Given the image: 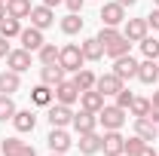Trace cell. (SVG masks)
<instances>
[{"instance_id":"29","label":"cell","mask_w":159,"mask_h":156,"mask_svg":"<svg viewBox=\"0 0 159 156\" xmlns=\"http://www.w3.org/2000/svg\"><path fill=\"white\" fill-rule=\"evenodd\" d=\"M37 58H40V64H58V46L43 43V46L37 49Z\"/></svg>"},{"instance_id":"2","label":"cell","mask_w":159,"mask_h":156,"mask_svg":"<svg viewBox=\"0 0 159 156\" xmlns=\"http://www.w3.org/2000/svg\"><path fill=\"white\" fill-rule=\"evenodd\" d=\"M125 113H129V110H122L116 104H104L98 110V122L104 126V132H113V129H122V122L129 119Z\"/></svg>"},{"instance_id":"19","label":"cell","mask_w":159,"mask_h":156,"mask_svg":"<svg viewBox=\"0 0 159 156\" xmlns=\"http://www.w3.org/2000/svg\"><path fill=\"white\" fill-rule=\"evenodd\" d=\"M12 126H16V132H19V135H28V132H34V126H37V117H34V110H16V117H12Z\"/></svg>"},{"instance_id":"12","label":"cell","mask_w":159,"mask_h":156,"mask_svg":"<svg viewBox=\"0 0 159 156\" xmlns=\"http://www.w3.org/2000/svg\"><path fill=\"white\" fill-rule=\"evenodd\" d=\"M19 40H21V49H28V52H37L40 46L46 43V40H43V31L34 28V25H31V28H21Z\"/></svg>"},{"instance_id":"39","label":"cell","mask_w":159,"mask_h":156,"mask_svg":"<svg viewBox=\"0 0 159 156\" xmlns=\"http://www.w3.org/2000/svg\"><path fill=\"white\" fill-rule=\"evenodd\" d=\"M9 52H12V49H9V40H6V37H0V58H6Z\"/></svg>"},{"instance_id":"37","label":"cell","mask_w":159,"mask_h":156,"mask_svg":"<svg viewBox=\"0 0 159 156\" xmlns=\"http://www.w3.org/2000/svg\"><path fill=\"white\" fill-rule=\"evenodd\" d=\"M147 25H150L153 31H159V6H153V9H150V16H147Z\"/></svg>"},{"instance_id":"38","label":"cell","mask_w":159,"mask_h":156,"mask_svg":"<svg viewBox=\"0 0 159 156\" xmlns=\"http://www.w3.org/2000/svg\"><path fill=\"white\" fill-rule=\"evenodd\" d=\"M64 6H67L70 12H83V6H86V0H64Z\"/></svg>"},{"instance_id":"3","label":"cell","mask_w":159,"mask_h":156,"mask_svg":"<svg viewBox=\"0 0 159 156\" xmlns=\"http://www.w3.org/2000/svg\"><path fill=\"white\" fill-rule=\"evenodd\" d=\"M46 119H49V126H52V129H67V126L74 122V110H70L67 104H49Z\"/></svg>"},{"instance_id":"15","label":"cell","mask_w":159,"mask_h":156,"mask_svg":"<svg viewBox=\"0 0 159 156\" xmlns=\"http://www.w3.org/2000/svg\"><path fill=\"white\" fill-rule=\"evenodd\" d=\"M70 126L77 129V135H83V132H95V129H98V113L80 110V113H74V122H70Z\"/></svg>"},{"instance_id":"16","label":"cell","mask_w":159,"mask_h":156,"mask_svg":"<svg viewBox=\"0 0 159 156\" xmlns=\"http://www.w3.org/2000/svg\"><path fill=\"white\" fill-rule=\"evenodd\" d=\"M77 147H80L83 156H95L101 150V135H98V132H83L80 141H77Z\"/></svg>"},{"instance_id":"5","label":"cell","mask_w":159,"mask_h":156,"mask_svg":"<svg viewBox=\"0 0 159 156\" xmlns=\"http://www.w3.org/2000/svg\"><path fill=\"white\" fill-rule=\"evenodd\" d=\"M31 25L40 28V31H46V28H52L55 25V12H52V6H46V3H40V6H31Z\"/></svg>"},{"instance_id":"32","label":"cell","mask_w":159,"mask_h":156,"mask_svg":"<svg viewBox=\"0 0 159 156\" xmlns=\"http://www.w3.org/2000/svg\"><path fill=\"white\" fill-rule=\"evenodd\" d=\"M21 147H25V141H19V138H3V144H0V153L3 156H19Z\"/></svg>"},{"instance_id":"4","label":"cell","mask_w":159,"mask_h":156,"mask_svg":"<svg viewBox=\"0 0 159 156\" xmlns=\"http://www.w3.org/2000/svg\"><path fill=\"white\" fill-rule=\"evenodd\" d=\"M147 31H150L147 19H125L122 21V37L129 40V43H141V40L147 37Z\"/></svg>"},{"instance_id":"35","label":"cell","mask_w":159,"mask_h":156,"mask_svg":"<svg viewBox=\"0 0 159 156\" xmlns=\"http://www.w3.org/2000/svg\"><path fill=\"white\" fill-rule=\"evenodd\" d=\"M122 31H116V28H110V25H101V31H98V40H101V46H107V43H113V40L119 37Z\"/></svg>"},{"instance_id":"25","label":"cell","mask_w":159,"mask_h":156,"mask_svg":"<svg viewBox=\"0 0 159 156\" xmlns=\"http://www.w3.org/2000/svg\"><path fill=\"white\" fill-rule=\"evenodd\" d=\"M6 16H12V19H28V16H31V0H9V3H6Z\"/></svg>"},{"instance_id":"8","label":"cell","mask_w":159,"mask_h":156,"mask_svg":"<svg viewBox=\"0 0 159 156\" xmlns=\"http://www.w3.org/2000/svg\"><path fill=\"white\" fill-rule=\"evenodd\" d=\"M46 144H49L52 153H67V150L74 147V141H70V135H67L64 129H52V132L46 135Z\"/></svg>"},{"instance_id":"1","label":"cell","mask_w":159,"mask_h":156,"mask_svg":"<svg viewBox=\"0 0 159 156\" xmlns=\"http://www.w3.org/2000/svg\"><path fill=\"white\" fill-rule=\"evenodd\" d=\"M58 64L64 67V74H77L80 67L86 64L80 43H64V46H61V49H58Z\"/></svg>"},{"instance_id":"26","label":"cell","mask_w":159,"mask_h":156,"mask_svg":"<svg viewBox=\"0 0 159 156\" xmlns=\"http://www.w3.org/2000/svg\"><path fill=\"white\" fill-rule=\"evenodd\" d=\"M61 31L67 34V37H74L83 31V19H80V12H67L64 19H61Z\"/></svg>"},{"instance_id":"51","label":"cell","mask_w":159,"mask_h":156,"mask_svg":"<svg viewBox=\"0 0 159 156\" xmlns=\"http://www.w3.org/2000/svg\"><path fill=\"white\" fill-rule=\"evenodd\" d=\"M122 156H125V153H122Z\"/></svg>"},{"instance_id":"44","label":"cell","mask_w":159,"mask_h":156,"mask_svg":"<svg viewBox=\"0 0 159 156\" xmlns=\"http://www.w3.org/2000/svg\"><path fill=\"white\" fill-rule=\"evenodd\" d=\"M119 6H135V3H138V0H116Z\"/></svg>"},{"instance_id":"43","label":"cell","mask_w":159,"mask_h":156,"mask_svg":"<svg viewBox=\"0 0 159 156\" xmlns=\"http://www.w3.org/2000/svg\"><path fill=\"white\" fill-rule=\"evenodd\" d=\"M150 107H159V92H153V98H150Z\"/></svg>"},{"instance_id":"27","label":"cell","mask_w":159,"mask_h":156,"mask_svg":"<svg viewBox=\"0 0 159 156\" xmlns=\"http://www.w3.org/2000/svg\"><path fill=\"white\" fill-rule=\"evenodd\" d=\"M95 80H98V77H95L89 67H80L77 74H74V83H77L80 92H86V89H95Z\"/></svg>"},{"instance_id":"28","label":"cell","mask_w":159,"mask_h":156,"mask_svg":"<svg viewBox=\"0 0 159 156\" xmlns=\"http://www.w3.org/2000/svg\"><path fill=\"white\" fill-rule=\"evenodd\" d=\"M21 19H12V16H6V19H0V37H19L21 34V25H19Z\"/></svg>"},{"instance_id":"48","label":"cell","mask_w":159,"mask_h":156,"mask_svg":"<svg viewBox=\"0 0 159 156\" xmlns=\"http://www.w3.org/2000/svg\"><path fill=\"white\" fill-rule=\"evenodd\" d=\"M52 156H64V153H52Z\"/></svg>"},{"instance_id":"7","label":"cell","mask_w":159,"mask_h":156,"mask_svg":"<svg viewBox=\"0 0 159 156\" xmlns=\"http://www.w3.org/2000/svg\"><path fill=\"white\" fill-rule=\"evenodd\" d=\"M122 147H125V138L119 135V129L104 132V138H101V150H104V156H122Z\"/></svg>"},{"instance_id":"36","label":"cell","mask_w":159,"mask_h":156,"mask_svg":"<svg viewBox=\"0 0 159 156\" xmlns=\"http://www.w3.org/2000/svg\"><path fill=\"white\" fill-rule=\"evenodd\" d=\"M113 98H116V107H122V110H129V104L135 101V92L122 86V89H119V92H116V95H113Z\"/></svg>"},{"instance_id":"40","label":"cell","mask_w":159,"mask_h":156,"mask_svg":"<svg viewBox=\"0 0 159 156\" xmlns=\"http://www.w3.org/2000/svg\"><path fill=\"white\" fill-rule=\"evenodd\" d=\"M138 156H159V153L153 150V144H144V147L138 150Z\"/></svg>"},{"instance_id":"6","label":"cell","mask_w":159,"mask_h":156,"mask_svg":"<svg viewBox=\"0 0 159 156\" xmlns=\"http://www.w3.org/2000/svg\"><path fill=\"white\" fill-rule=\"evenodd\" d=\"M122 21H125V6H119L116 0H110V3H104V6H101V25L119 28Z\"/></svg>"},{"instance_id":"34","label":"cell","mask_w":159,"mask_h":156,"mask_svg":"<svg viewBox=\"0 0 159 156\" xmlns=\"http://www.w3.org/2000/svg\"><path fill=\"white\" fill-rule=\"evenodd\" d=\"M144 144H147V141H144L141 135H132V138H125V147H122V153H125V156H138V150L144 147Z\"/></svg>"},{"instance_id":"31","label":"cell","mask_w":159,"mask_h":156,"mask_svg":"<svg viewBox=\"0 0 159 156\" xmlns=\"http://www.w3.org/2000/svg\"><path fill=\"white\" fill-rule=\"evenodd\" d=\"M138 46H141V52H144V58H159V40H156V37H150V34H147Z\"/></svg>"},{"instance_id":"33","label":"cell","mask_w":159,"mask_h":156,"mask_svg":"<svg viewBox=\"0 0 159 156\" xmlns=\"http://www.w3.org/2000/svg\"><path fill=\"white\" fill-rule=\"evenodd\" d=\"M129 113H132V117H147V113H150V98H138L135 95V101L129 104Z\"/></svg>"},{"instance_id":"42","label":"cell","mask_w":159,"mask_h":156,"mask_svg":"<svg viewBox=\"0 0 159 156\" xmlns=\"http://www.w3.org/2000/svg\"><path fill=\"white\" fill-rule=\"evenodd\" d=\"M147 117H150V119H153V122L159 126V107H150V113H147Z\"/></svg>"},{"instance_id":"49","label":"cell","mask_w":159,"mask_h":156,"mask_svg":"<svg viewBox=\"0 0 159 156\" xmlns=\"http://www.w3.org/2000/svg\"><path fill=\"white\" fill-rule=\"evenodd\" d=\"M0 3H9V0H0Z\"/></svg>"},{"instance_id":"20","label":"cell","mask_w":159,"mask_h":156,"mask_svg":"<svg viewBox=\"0 0 159 156\" xmlns=\"http://www.w3.org/2000/svg\"><path fill=\"white\" fill-rule=\"evenodd\" d=\"M61 80H64V67H61V64H40V83L58 86Z\"/></svg>"},{"instance_id":"24","label":"cell","mask_w":159,"mask_h":156,"mask_svg":"<svg viewBox=\"0 0 159 156\" xmlns=\"http://www.w3.org/2000/svg\"><path fill=\"white\" fill-rule=\"evenodd\" d=\"M129 49H132V43H129V40L119 34L113 43H107V46H104V55H110V58H119V55H129Z\"/></svg>"},{"instance_id":"22","label":"cell","mask_w":159,"mask_h":156,"mask_svg":"<svg viewBox=\"0 0 159 156\" xmlns=\"http://www.w3.org/2000/svg\"><path fill=\"white\" fill-rule=\"evenodd\" d=\"M138 80H141V83H147V86L156 83V80H159V61L156 58L141 61V64H138Z\"/></svg>"},{"instance_id":"9","label":"cell","mask_w":159,"mask_h":156,"mask_svg":"<svg viewBox=\"0 0 159 156\" xmlns=\"http://www.w3.org/2000/svg\"><path fill=\"white\" fill-rule=\"evenodd\" d=\"M113 74H116L122 83L132 77H138V61L132 58V55H119V58H113Z\"/></svg>"},{"instance_id":"41","label":"cell","mask_w":159,"mask_h":156,"mask_svg":"<svg viewBox=\"0 0 159 156\" xmlns=\"http://www.w3.org/2000/svg\"><path fill=\"white\" fill-rule=\"evenodd\" d=\"M19 156H37V150H34L31 144H25V147H21V153H19Z\"/></svg>"},{"instance_id":"46","label":"cell","mask_w":159,"mask_h":156,"mask_svg":"<svg viewBox=\"0 0 159 156\" xmlns=\"http://www.w3.org/2000/svg\"><path fill=\"white\" fill-rule=\"evenodd\" d=\"M0 19H6V3H0Z\"/></svg>"},{"instance_id":"47","label":"cell","mask_w":159,"mask_h":156,"mask_svg":"<svg viewBox=\"0 0 159 156\" xmlns=\"http://www.w3.org/2000/svg\"><path fill=\"white\" fill-rule=\"evenodd\" d=\"M153 6H159V0H153Z\"/></svg>"},{"instance_id":"17","label":"cell","mask_w":159,"mask_h":156,"mask_svg":"<svg viewBox=\"0 0 159 156\" xmlns=\"http://www.w3.org/2000/svg\"><path fill=\"white\" fill-rule=\"evenodd\" d=\"M21 89V74H16V71H3L0 74V95H16Z\"/></svg>"},{"instance_id":"21","label":"cell","mask_w":159,"mask_h":156,"mask_svg":"<svg viewBox=\"0 0 159 156\" xmlns=\"http://www.w3.org/2000/svg\"><path fill=\"white\" fill-rule=\"evenodd\" d=\"M80 49H83V58H86V61H101V58H104V46H101L98 37L83 40V43H80Z\"/></svg>"},{"instance_id":"45","label":"cell","mask_w":159,"mask_h":156,"mask_svg":"<svg viewBox=\"0 0 159 156\" xmlns=\"http://www.w3.org/2000/svg\"><path fill=\"white\" fill-rule=\"evenodd\" d=\"M46 6H58V3H64V0H43Z\"/></svg>"},{"instance_id":"14","label":"cell","mask_w":159,"mask_h":156,"mask_svg":"<svg viewBox=\"0 0 159 156\" xmlns=\"http://www.w3.org/2000/svg\"><path fill=\"white\" fill-rule=\"evenodd\" d=\"M135 135H141L147 144H153V141L159 138V126L150 117H135Z\"/></svg>"},{"instance_id":"30","label":"cell","mask_w":159,"mask_h":156,"mask_svg":"<svg viewBox=\"0 0 159 156\" xmlns=\"http://www.w3.org/2000/svg\"><path fill=\"white\" fill-rule=\"evenodd\" d=\"M12 117H16V101H12V95H0V122H12Z\"/></svg>"},{"instance_id":"52","label":"cell","mask_w":159,"mask_h":156,"mask_svg":"<svg viewBox=\"0 0 159 156\" xmlns=\"http://www.w3.org/2000/svg\"><path fill=\"white\" fill-rule=\"evenodd\" d=\"M156 61H159V58H156Z\"/></svg>"},{"instance_id":"50","label":"cell","mask_w":159,"mask_h":156,"mask_svg":"<svg viewBox=\"0 0 159 156\" xmlns=\"http://www.w3.org/2000/svg\"><path fill=\"white\" fill-rule=\"evenodd\" d=\"M156 83H159V80H156Z\"/></svg>"},{"instance_id":"13","label":"cell","mask_w":159,"mask_h":156,"mask_svg":"<svg viewBox=\"0 0 159 156\" xmlns=\"http://www.w3.org/2000/svg\"><path fill=\"white\" fill-rule=\"evenodd\" d=\"M122 86H125V83H122V80H119L116 74H113V71H110V74H101V77L95 80V89H98V92H101L104 98H107V95H116Z\"/></svg>"},{"instance_id":"18","label":"cell","mask_w":159,"mask_h":156,"mask_svg":"<svg viewBox=\"0 0 159 156\" xmlns=\"http://www.w3.org/2000/svg\"><path fill=\"white\" fill-rule=\"evenodd\" d=\"M80 107L98 113L101 107H104V95H101L98 89H86V92H80Z\"/></svg>"},{"instance_id":"10","label":"cell","mask_w":159,"mask_h":156,"mask_svg":"<svg viewBox=\"0 0 159 156\" xmlns=\"http://www.w3.org/2000/svg\"><path fill=\"white\" fill-rule=\"evenodd\" d=\"M55 101L58 104H74V101H80V89H77V83L74 80H61L58 86H55Z\"/></svg>"},{"instance_id":"23","label":"cell","mask_w":159,"mask_h":156,"mask_svg":"<svg viewBox=\"0 0 159 156\" xmlns=\"http://www.w3.org/2000/svg\"><path fill=\"white\" fill-rule=\"evenodd\" d=\"M52 98H55V89H52V86H46V83H40V86L31 89V101L40 104V107H49V104H52Z\"/></svg>"},{"instance_id":"11","label":"cell","mask_w":159,"mask_h":156,"mask_svg":"<svg viewBox=\"0 0 159 156\" xmlns=\"http://www.w3.org/2000/svg\"><path fill=\"white\" fill-rule=\"evenodd\" d=\"M6 67L16 71V74L31 71V52H28V49H12V52L6 55Z\"/></svg>"}]
</instances>
